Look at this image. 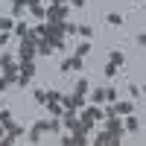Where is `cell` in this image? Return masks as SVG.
I'll return each instance as SVG.
<instances>
[{
	"label": "cell",
	"instance_id": "1",
	"mask_svg": "<svg viewBox=\"0 0 146 146\" xmlns=\"http://www.w3.org/2000/svg\"><path fill=\"white\" fill-rule=\"evenodd\" d=\"M67 12H70L67 3H64V6H47V9H44V18H47V21H64Z\"/></svg>",
	"mask_w": 146,
	"mask_h": 146
},
{
	"label": "cell",
	"instance_id": "2",
	"mask_svg": "<svg viewBox=\"0 0 146 146\" xmlns=\"http://www.w3.org/2000/svg\"><path fill=\"white\" fill-rule=\"evenodd\" d=\"M58 70H62V73H70V70H82V56H70V58H64Z\"/></svg>",
	"mask_w": 146,
	"mask_h": 146
},
{
	"label": "cell",
	"instance_id": "3",
	"mask_svg": "<svg viewBox=\"0 0 146 146\" xmlns=\"http://www.w3.org/2000/svg\"><path fill=\"white\" fill-rule=\"evenodd\" d=\"M108 131H111L114 137H123V131H126V129H123V123H120V117H117V114H108Z\"/></svg>",
	"mask_w": 146,
	"mask_h": 146
},
{
	"label": "cell",
	"instance_id": "4",
	"mask_svg": "<svg viewBox=\"0 0 146 146\" xmlns=\"http://www.w3.org/2000/svg\"><path fill=\"white\" fill-rule=\"evenodd\" d=\"M44 131H47V120H38V123L29 129V140H32V143H41V135H44Z\"/></svg>",
	"mask_w": 146,
	"mask_h": 146
},
{
	"label": "cell",
	"instance_id": "5",
	"mask_svg": "<svg viewBox=\"0 0 146 146\" xmlns=\"http://www.w3.org/2000/svg\"><path fill=\"white\" fill-rule=\"evenodd\" d=\"M135 111V102H111V114H131Z\"/></svg>",
	"mask_w": 146,
	"mask_h": 146
},
{
	"label": "cell",
	"instance_id": "6",
	"mask_svg": "<svg viewBox=\"0 0 146 146\" xmlns=\"http://www.w3.org/2000/svg\"><path fill=\"white\" fill-rule=\"evenodd\" d=\"M35 53H38V56H50V53H53V44L38 35V41H35Z\"/></svg>",
	"mask_w": 146,
	"mask_h": 146
},
{
	"label": "cell",
	"instance_id": "7",
	"mask_svg": "<svg viewBox=\"0 0 146 146\" xmlns=\"http://www.w3.org/2000/svg\"><path fill=\"white\" fill-rule=\"evenodd\" d=\"M94 143H96V146H102V143H111V146H117V143H120V137H114L111 131H102L100 137H94Z\"/></svg>",
	"mask_w": 146,
	"mask_h": 146
},
{
	"label": "cell",
	"instance_id": "8",
	"mask_svg": "<svg viewBox=\"0 0 146 146\" xmlns=\"http://www.w3.org/2000/svg\"><path fill=\"white\" fill-rule=\"evenodd\" d=\"M32 56H35V47L21 44V50H18V62H32Z\"/></svg>",
	"mask_w": 146,
	"mask_h": 146
},
{
	"label": "cell",
	"instance_id": "9",
	"mask_svg": "<svg viewBox=\"0 0 146 146\" xmlns=\"http://www.w3.org/2000/svg\"><path fill=\"white\" fill-rule=\"evenodd\" d=\"M44 105H47V111H50L53 117H62V114H64V105H62V102H56V100H47Z\"/></svg>",
	"mask_w": 146,
	"mask_h": 146
},
{
	"label": "cell",
	"instance_id": "10",
	"mask_svg": "<svg viewBox=\"0 0 146 146\" xmlns=\"http://www.w3.org/2000/svg\"><path fill=\"white\" fill-rule=\"evenodd\" d=\"M88 88H91V82H88V79H79L76 85H73V94H76V96H85Z\"/></svg>",
	"mask_w": 146,
	"mask_h": 146
},
{
	"label": "cell",
	"instance_id": "11",
	"mask_svg": "<svg viewBox=\"0 0 146 146\" xmlns=\"http://www.w3.org/2000/svg\"><path fill=\"white\" fill-rule=\"evenodd\" d=\"M123 129H126V131H137V129H140V120H137L135 114H129L126 123H123Z\"/></svg>",
	"mask_w": 146,
	"mask_h": 146
},
{
	"label": "cell",
	"instance_id": "12",
	"mask_svg": "<svg viewBox=\"0 0 146 146\" xmlns=\"http://www.w3.org/2000/svg\"><path fill=\"white\" fill-rule=\"evenodd\" d=\"M76 35H82L85 41H91V38H94V29H91V23H82V27H76Z\"/></svg>",
	"mask_w": 146,
	"mask_h": 146
},
{
	"label": "cell",
	"instance_id": "13",
	"mask_svg": "<svg viewBox=\"0 0 146 146\" xmlns=\"http://www.w3.org/2000/svg\"><path fill=\"white\" fill-rule=\"evenodd\" d=\"M12 32H15L18 38H23V35L29 32V27H27V23H23V21H15V27H12Z\"/></svg>",
	"mask_w": 146,
	"mask_h": 146
},
{
	"label": "cell",
	"instance_id": "14",
	"mask_svg": "<svg viewBox=\"0 0 146 146\" xmlns=\"http://www.w3.org/2000/svg\"><path fill=\"white\" fill-rule=\"evenodd\" d=\"M88 114L94 117V123H96V120H102V117H105V111H102V108H100V105H94V102L88 105Z\"/></svg>",
	"mask_w": 146,
	"mask_h": 146
},
{
	"label": "cell",
	"instance_id": "15",
	"mask_svg": "<svg viewBox=\"0 0 146 146\" xmlns=\"http://www.w3.org/2000/svg\"><path fill=\"white\" fill-rule=\"evenodd\" d=\"M105 21H108V27H123V15H117V12H111Z\"/></svg>",
	"mask_w": 146,
	"mask_h": 146
},
{
	"label": "cell",
	"instance_id": "16",
	"mask_svg": "<svg viewBox=\"0 0 146 146\" xmlns=\"http://www.w3.org/2000/svg\"><path fill=\"white\" fill-rule=\"evenodd\" d=\"M47 131H62V117H53V120H47Z\"/></svg>",
	"mask_w": 146,
	"mask_h": 146
},
{
	"label": "cell",
	"instance_id": "17",
	"mask_svg": "<svg viewBox=\"0 0 146 146\" xmlns=\"http://www.w3.org/2000/svg\"><path fill=\"white\" fill-rule=\"evenodd\" d=\"M21 73H23V76H35V67H32V62H21Z\"/></svg>",
	"mask_w": 146,
	"mask_h": 146
},
{
	"label": "cell",
	"instance_id": "18",
	"mask_svg": "<svg viewBox=\"0 0 146 146\" xmlns=\"http://www.w3.org/2000/svg\"><path fill=\"white\" fill-rule=\"evenodd\" d=\"M108 62H111V64H117V67H123L126 56H123V53H114V50H111V58H108Z\"/></svg>",
	"mask_w": 146,
	"mask_h": 146
},
{
	"label": "cell",
	"instance_id": "19",
	"mask_svg": "<svg viewBox=\"0 0 146 146\" xmlns=\"http://www.w3.org/2000/svg\"><path fill=\"white\" fill-rule=\"evenodd\" d=\"M91 102H94V105H100V102H105V96H102V88H96V91H91Z\"/></svg>",
	"mask_w": 146,
	"mask_h": 146
},
{
	"label": "cell",
	"instance_id": "20",
	"mask_svg": "<svg viewBox=\"0 0 146 146\" xmlns=\"http://www.w3.org/2000/svg\"><path fill=\"white\" fill-rule=\"evenodd\" d=\"M29 12H32V18H44V6L41 3H29Z\"/></svg>",
	"mask_w": 146,
	"mask_h": 146
},
{
	"label": "cell",
	"instance_id": "21",
	"mask_svg": "<svg viewBox=\"0 0 146 146\" xmlns=\"http://www.w3.org/2000/svg\"><path fill=\"white\" fill-rule=\"evenodd\" d=\"M79 123H82V126H94V117L88 114V108H85V111L79 114Z\"/></svg>",
	"mask_w": 146,
	"mask_h": 146
},
{
	"label": "cell",
	"instance_id": "22",
	"mask_svg": "<svg viewBox=\"0 0 146 146\" xmlns=\"http://www.w3.org/2000/svg\"><path fill=\"white\" fill-rule=\"evenodd\" d=\"M15 21H18V18H3V21H0V29H3V32H9L12 27H15Z\"/></svg>",
	"mask_w": 146,
	"mask_h": 146
},
{
	"label": "cell",
	"instance_id": "23",
	"mask_svg": "<svg viewBox=\"0 0 146 146\" xmlns=\"http://www.w3.org/2000/svg\"><path fill=\"white\" fill-rule=\"evenodd\" d=\"M102 96H105V102H114L117 100V91L114 88H102Z\"/></svg>",
	"mask_w": 146,
	"mask_h": 146
},
{
	"label": "cell",
	"instance_id": "24",
	"mask_svg": "<svg viewBox=\"0 0 146 146\" xmlns=\"http://www.w3.org/2000/svg\"><path fill=\"white\" fill-rule=\"evenodd\" d=\"M129 96H131V100H140V96H143V91L137 88V85H129Z\"/></svg>",
	"mask_w": 146,
	"mask_h": 146
},
{
	"label": "cell",
	"instance_id": "25",
	"mask_svg": "<svg viewBox=\"0 0 146 146\" xmlns=\"http://www.w3.org/2000/svg\"><path fill=\"white\" fill-rule=\"evenodd\" d=\"M88 53H91V44H88V41H85V44H79V47H76V56H82V58H85V56H88Z\"/></svg>",
	"mask_w": 146,
	"mask_h": 146
},
{
	"label": "cell",
	"instance_id": "26",
	"mask_svg": "<svg viewBox=\"0 0 146 146\" xmlns=\"http://www.w3.org/2000/svg\"><path fill=\"white\" fill-rule=\"evenodd\" d=\"M0 123L9 126V123H12V111H6V108H3V111H0Z\"/></svg>",
	"mask_w": 146,
	"mask_h": 146
},
{
	"label": "cell",
	"instance_id": "27",
	"mask_svg": "<svg viewBox=\"0 0 146 146\" xmlns=\"http://www.w3.org/2000/svg\"><path fill=\"white\" fill-rule=\"evenodd\" d=\"M117 70H120L117 64H111V62H108V64H105V76H117Z\"/></svg>",
	"mask_w": 146,
	"mask_h": 146
},
{
	"label": "cell",
	"instance_id": "28",
	"mask_svg": "<svg viewBox=\"0 0 146 146\" xmlns=\"http://www.w3.org/2000/svg\"><path fill=\"white\" fill-rule=\"evenodd\" d=\"M35 100L44 105V102H47V91H44V88H41V91H35Z\"/></svg>",
	"mask_w": 146,
	"mask_h": 146
},
{
	"label": "cell",
	"instance_id": "29",
	"mask_svg": "<svg viewBox=\"0 0 146 146\" xmlns=\"http://www.w3.org/2000/svg\"><path fill=\"white\" fill-rule=\"evenodd\" d=\"M6 44H9V32L0 29V47H6Z\"/></svg>",
	"mask_w": 146,
	"mask_h": 146
},
{
	"label": "cell",
	"instance_id": "30",
	"mask_svg": "<svg viewBox=\"0 0 146 146\" xmlns=\"http://www.w3.org/2000/svg\"><path fill=\"white\" fill-rule=\"evenodd\" d=\"M9 62H15V58H12L9 53H6V56H0V67H3V64H9Z\"/></svg>",
	"mask_w": 146,
	"mask_h": 146
},
{
	"label": "cell",
	"instance_id": "31",
	"mask_svg": "<svg viewBox=\"0 0 146 146\" xmlns=\"http://www.w3.org/2000/svg\"><path fill=\"white\" fill-rule=\"evenodd\" d=\"M67 3H70V6H76V9H82V6H85V0H67Z\"/></svg>",
	"mask_w": 146,
	"mask_h": 146
},
{
	"label": "cell",
	"instance_id": "32",
	"mask_svg": "<svg viewBox=\"0 0 146 146\" xmlns=\"http://www.w3.org/2000/svg\"><path fill=\"white\" fill-rule=\"evenodd\" d=\"M67 0H50V6H64Z\"/></svg>",
	"mask_w": 146,
	"mask_h": 146
},
{
	"label": "cell",
	"instance_id": "33",
	"mask_svg": "<svg viewBox=\"0 0 146 146\" xmlns=\"http://www.w3.org/2000/svg\"><path fill=\"white\" fill-rule=\"evenodd\" d=\"M131 3H137V0H131Z\"/></svg>",
	"mask_w": 146,
	"mask_h": 146
},
{
	"label": "cell",
	"instance_id": "34",
	"mask_svg": "<svg viewBox=\"0 0 146 146\" xmlns=\"http://www.w3.org/2000/svg\"><path fill=\"white\" fill-rule=\"evenodd\" d=\"M38 3H41V0H38Z\"/></svg>",
	"mask_w": 146,
	"mask_h": 146
}]
</instances>
